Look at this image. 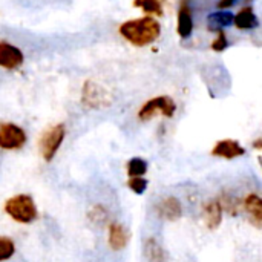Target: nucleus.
Masks as SVG:
<instances>
[{"instance_id": "22", "label": "nucleus", "mask_w": 262, "mask_h": 262, "mask_svg": "<svg viewBox=\"0 0 262 262\" xmlns=\"http://www.w3.org/2000/svg\"><path fill=\"white\" fill-rule=\"evenodd\" d=\"M89 218H91L95 224L106 221V218H107L106 209H104L103 206H97V207H94V209L89 212Z\"/></svg>"}, {"instance_id": "13", "label": "nucleus", "mask_w": 262, "mask_h": 262, "mask_svg": "<svg viewBox=\"0 0 262 262\" xmlns=\"http://www.w3.org/2000/svg\"><path fill=\"white\" fill-rule=\"evenodd\" d=\"M244 209L250 216L255 227H261L262 223V200L258 193H250L244 198Z\"/></svg>"}, {"instance_id": "9", "label": "nucleus", "mask_w": 262, "mask_h": 262, "mask_svg": "<svg viewBox=\"0 0 262 262\" xmlns=\"http://www.w3.org/2000/svg\"><path fill=\"white\" fill-rule=\"evenodd\" d=\"M212 155L218 158H224V160H235V158L246 155V149L236 140L227 138V140H220L213 146Z\"/></svg>"}, {"instance_id": "14", "label": "nucleus", "mask_w": 262, "mask_h": 262, "mask_svg": "<svg viewBox=\"0 0 262 262\" xmlns=\"http://www.w3.org/2000/svg\"><path fill=\"white\" fill-rule=\"evenodd\" d=\"M144 256L149 262H167V252L154 236L147 238L144 243Z\"/></svg>"}, {"instance_id": "7", "label": "nucleus", "mask_w": 262, "mask_h": 262, "mask_svg": "<svg viewBox=\"0 0 262 262\" xmlns=\"http://www.w3.org/2000/svg\"><path fill=\"white\" fill-rule=\"evenodd\" d=\"M23 61L25 55L20 48L6 40H0V68L6 71H15L23 64Z\"/></svg>"}, {"instance_id": "16", "label": "nucleus", "mask_w": 262, "mask_h": 262, "mask_svg": "<svg viewBox=\"0 0 262 262\" xmlns=\"http://www.w3.org/2000/svg\"><path fill=\"white\" fill-rule=\"evenodd\" d=\"M233 14L230 11H216L207 15V28L210 31H224V28L233 25Z\"/></svg>"}, {"instance_id": "18", "label": "nucleus", "mask_w": 262, "mask_h": 262, "mask_svg": "<svg viewBox=\"0 0 262 262\" xmlns=\"http://www.w3.org/2000/svg\"><path fill=\"white\" fill-rule=\"evenodd\" d=\"M147 173V161L140 158V157H135V158H130L127 161V175L130 178L134 177H144Z\"/></svg>"}, {"instance_id": "6", "label": "nucleus", "mask_w": 262, "mask_h": 262, "mask_svg": "<svg viewBox=\"0 0 262 262\" xmlns=\"http://www.w3.org/2000/svg\"><path fill=\"white\" fill-rule=\"evenodd\" d=\"M81 103L89 109H101L111 103L109 94L95 81L88 80L81 89Z\"/></svg>"}, {"instance_id": "12", "label": "nucleus", "mask_w": 262, "mask_h": 262, "mask_svg": "<svg viewBox=\"0 0 262 262\" xmlns=\"http://www.w3.org/2000/svg\"><path fill=\"white\" fill-rule=\"evenodd\" d=\"M177 31L181 38H189L193 32V17H192V9L189 5L183 3L178 9V23H177Z\"/></svg>"}, {"instance_id": "4", "label": "nucleus", "mask_w": 262, "mask_h": 262, "mask_svg": "<svg viewBox=\"0 0 262 262\" xmlns=\"http://www.w3.org/2000/svg\"><path fill=\"white\" fill-rule=\"evenodd\" d=\"M66 137V127L63 123H58L55 126H51L48 130L43 132V135L40 137V154L43 157V160L46 163L52 161L54 157L57 155L60 146L63 144V140Z\"/></svg>"}, {"instance_id": "21", "label": "nucleus", "mask_w": 262, "mask_h": 262, "mask_svg": "<svg viewBox=\"0 0 262 262\" xmlns=\"http://www.w3.org/2000/svg\"><path fill=\"white\" fill-rule=\"evenodd\" d=\"M210 48H212L215 52H223V51H226V49L229 48V40H227L224 31H218V35H216V38L212 41Z\"/></svg>"}, {"instance_id": "20", "label": "nucleus", "mask_w": 262, "mask_h": 262, "mask_svg": "<svg viewBox=\"0 0 262 262\" xmlns=\"http://www.w3.org/2000/svg\"><path fill=\"white\" fill-rule=\"evenodd\" d=\"M147 186H149V181L143 177H134V178H129V181H127V187L137 195H143L146 192Z\"/></svg>"}, {"instance_id": "8", "label": "nucleus", "mask_w": 262, "mask_h": 262, "mask_svg": "<svg viewBox=\"0 0 262 262\" xmlns=\"http://www.w3.org/2000/svg\"><path fill=\"white\" fill-rule=\"evenodd\" d=\"M157 215L169 223H175L183 216V206L181 201L175 196H167L161 200L157 206Z\"/></svg>"}, {"instance_id": "3", "label": "nucleus", "mask_w": 262, "mask_h": 262, "mask_svg": "<svg viewBox=\"0 0 262 262\" xmlns=\"http://www.w3.org/2000/svg\"><path fill=\"white\" fill-rule=\"evenodd\" d=\"M177 112V103L169 95H158L155 98L147 100L138 111V120L146 123L157 115H163L166 118H172Z\"/></svg>"}, {"instance_id": "23", "label": "nucleus", "mask_w": 262, "mask_h": 262, "mask_svg": "<svg viewBox=\"0 0 262 262\" xmlns=\"http://www.w3.org/2000/svg\"><path fill=\"white\" fill-rule=\"evenodd\" d=\"M235 3H236V0H220V2H218V8H220L221 11H227V9L232 8Z\"/></svg>"}, {"instance_id": "17", "label": "nucleus", "mask_w": 262, "mask_h": 262, "mask_svg": "<svg viewBox=\"0 0 262 262\" xmlns=\"http://www.w3.org/2000/svg\"><path fill=\"white\" fill-rule=\"evenodd\" d=\"M134 6L135 8H141L146 14H149L150 17L157 15L161 17L163 12V5L161 0H134Z\"/></svg>"}, {"instance_id": "24", "label": "nucleus", "mask_w": 262, "mask_h": 262, "mask_svg": "<svg viewBox=\"0 0 262 262\" xmlns=\"http://www.w3.org/2000/svg\"><path fill=\"white\" fill-rule=\"evenodd\" d=\"M253 147L256 149V150H261L262 149V138H258L255 143H253Z\"/></svg>"}, {"instance_id": "19", "label": "nucleus", "mask_w": 262, "mask_h": 262, "mask_svg": "<svg viewBox=\"0 0 262 262\" xmlns=\"http://www.w3.org/2000/svg\"><path fill=\"white\" fill-rule=\"evenodd\" d=\"M14 253H15V246L12 239L6 236H0V262L8 261L9 258L14 256Z\"/></svg>"}, {"instance_id": "2", "label": "nucleus", "mask_w": 262, "mask_h": 262, "mask_svg": "<svg viewBox=\"0 0 262 262\" xmlns=\"http://www.w3.org/2000/svg\"><path fill=\"white\" fill-rule=\"evenodd\" d=\"M5 212H6V215L9 218H12L17 223H21V224L32 223L37 218V215H38L32 196L23 195V193L11 196L5 203Z\"/></svg>"}, {"instance_id": "10", "label": "nucleus", "mask_w": 262, "mask_h": 262, "mask_svg": "<svg viewBox=\"0 0 262 262\" xmlns=\"http://www.w3.org/2000/svg\"><path fill=\"white\" fill-rule=\"evenodd\" d=\"M223 207L220 200H212L204 204L203 209V220L209 230H216L223 223Z\"/></svg>"}, {"instance_id": "15", "label": "nucleus", "mask_w": 262, "mask_h": 262, "mask_svg": "<svg viewBox=\"0 0 262 262\" xmlns=\"http://www.w3.org/2000/svg\"><path fill=\"white\" fill-rule=\"evenodd\" d=\"M233 25L241 29V31H249L255 29L259 26V20L256 14L253 12V8H243L235 17H233Z\"/></svg>"}, {"instance_id": "1", "label": "nucleus", "mask_w": 262, "mask_h": 262, "mask_svg": "<svg viewBox=\"0 0 262 262\" xmlns=\"http://www.w3.org/2000/svg\"><path fill=\"white\" fill-rule=\"evenodd\" d=\"M120 35L137 48L149 46L155 43L161 35V25L150 15L132 18L120 25Z\"/></svg>"}, {"instance_id": "11", "label": "nucleus", "mask_w": 262, "mask_h": 262, "mask_svg": "<svg viewBox=\"0 0 262 262\" xmlns=\"http://www.w3.org/2000/svg\"><path fill=\"white\" fill-rule=\"evenodd\" d=\"M109 246L115 252H121L130 241V235L121 223H112L109 226Z\"/></svg>"}, {"instance_id": "5", "label": "nucleus", "mask_w": 262, "mask_h": 262, "mask_svg": "<svg viewBox=\"0 0 262 262\" xmlns=\"http://www.w3.org/2000/svg\"><path fill=\"white\" fill-rule=\"evenodd\" d=\"M26 132L14 123H0V149L18 150L26 144Z\"/></svg>"}]
</instances>
